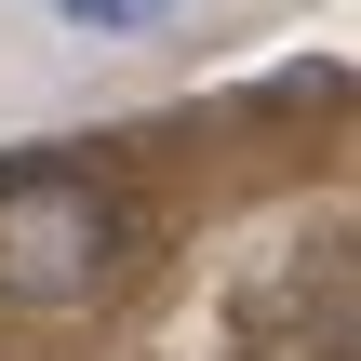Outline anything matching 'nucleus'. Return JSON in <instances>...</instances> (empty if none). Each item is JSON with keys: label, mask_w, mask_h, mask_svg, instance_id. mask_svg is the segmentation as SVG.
Masks as SVG:
<instances>
[{"label": "nucleus", "mask_w": 361, "mask_h": 361, "mask_svg": "<svg viewBox=\"0 0 361 361\" xmlns=\"http://www.w3.org/2000/svg\"><path fill=\"white\" fill-rule=\"evenodd\" d=\"M121 255V201L80 188V174H40V188H0V295L13 308H67L94 295Z\"/></svg>", "instance_id": "1"}, {"label": "nucleus", "mask_w": 361, "mask_h": 361, "mask_svg": "<svg viewBox=\"0 0 361 361\" xmlns=\"http://www.w3.org/2000/svg\"><path fill=\"white\" fill-rule=\"evenodd\" d=\"M40 13H54L67 40H161L188 0H40Z\"/></svg>", "instance_id": "2"}]
</instances>
